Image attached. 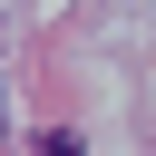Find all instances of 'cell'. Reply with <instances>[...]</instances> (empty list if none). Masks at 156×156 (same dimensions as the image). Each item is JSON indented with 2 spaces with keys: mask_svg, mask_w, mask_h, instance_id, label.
<instances>
[{
  "mask_svg": "<svg viewBox=\"0 0 156 156\" xmlns=\"http://www.w3.org/2000/svg\"><path fill=\"white\" fill-rule=\"evenodd\" d=\"M39 156H78V136H68V127H49V136H39Z\"/></svg>",
  "mask_w": 156,
  "mask_h": 156,
  "instance_id": "6da1fadb",
  "label": "cell"
}]
</instances>
